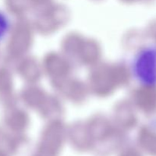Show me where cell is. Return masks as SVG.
I'll return each instance as SVG.
<instances>
[{
    "mask_svg": "<svg viewBox=\"0 0 156 156\" xmlns=\"http://www.w3.org/2000/svg\"><path fill=\"white\" fill-rule=\"evenodd\" d=\"M133 76L143 85L156 86V45H149L140 50L132 64Z\"/></svg>",
    "mask_w": 156,
    "mask_h": 156,
    "instance_id": "6da1fadb",
    "label": "cell"
},
{
    "mask_svg": "<svg viewBox=\"0 0 156 156\" xmlns=\"http://www.w3.org/2000/svg\"><path fill=\"white\" fill-rule=\"evenodd\" d=\"M10 28V22L7 15L0 11V42L5 37Z\"/></svg>",
    "mask_w": 156,
    "mask_h": 156,
    "instance_id": "7a4b0ae2",
    "label": "cell"
}]
</instances>
